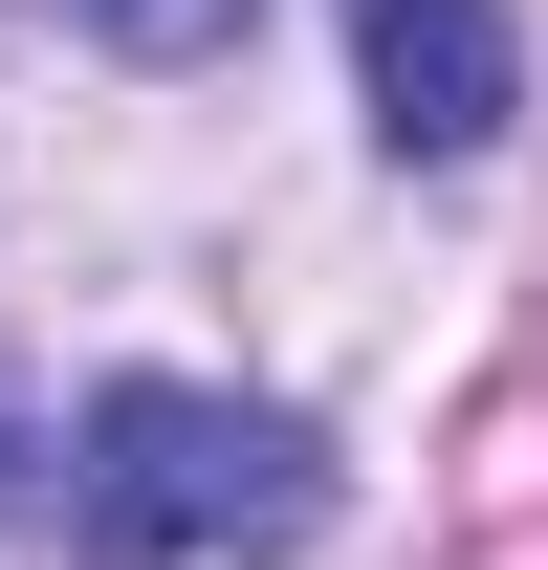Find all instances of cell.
<instances>
[{
	"instance_id": "1",
	"label": "cell",
	"mask_w": 548,
	"mask_h": 570,
	"mask_svg": "<svg viewBox=\"0 0 548 570\" xmlns=\"http://www.w3.org/2000/svg\"><path fill=\"white\" fill-rule=\"evenodd\" d=\"M67 527H88L110 570H176V549H307V527H330V461H307V417H264V395L110 373V395H88V461H67Z\"/></svg>"
},
{
	"instance_id": "2",
	"label": "cell",
	"mask_w": 548,
	"mask_h": 570,
	"mask_svg": "<svg viewBox=\"0 0 548 570\" xmlns=\"http://www.w3.org/2000/svg\"><path fill=\"white\" fill-rule=\"evenodd\" d=\"M351 67L395 154H482L505 132V0H351Z\"/></svg>"
},
{
	"instance_id": "3",
	"label": "cell",
	"mask_w": 548,
	"mask_h": 570,
	"mask_svg": "<svg viewBox=\"0 0 548 570\" xmlns=\"http://www.w3.org/2000/svg\"><path fill=\"white\" fill-rule=\"evenodd\" d=\"M461 504H482V527H548V352L461 417Z\"/></svg>"
},
{
	"instance_id": "4",
	"label": "cell",
	"mask_w": 548,
	"mask_h": 570,
	"mask_svg": "<svg viewBox=\"0 0 548 570\" xmlns=\"http://www.w3.org/2000/svg\"><path fill=\"white\" fill-rule=\"evenodd\" d=\"M88 45H133V67H198V45H242V22H264V0H67Z\"/></svg>"
}]
</instances>
